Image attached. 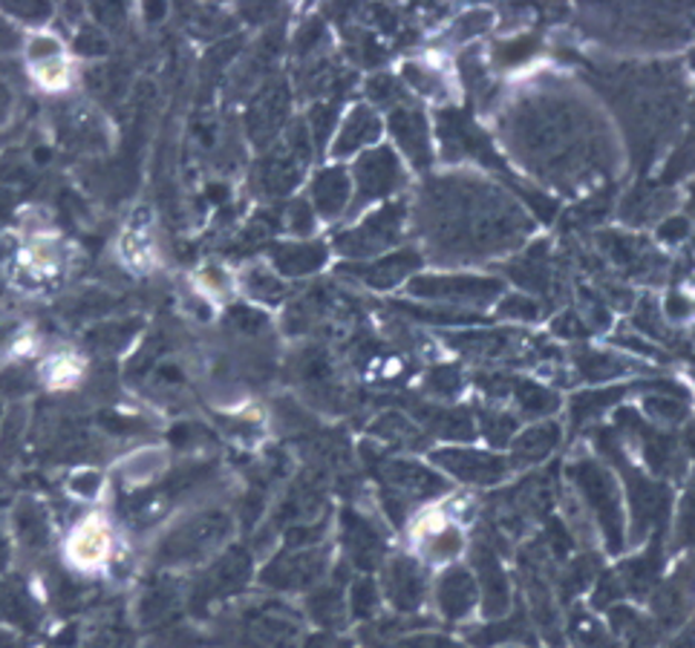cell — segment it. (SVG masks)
Listing matches in <instances>:
<instances>
[{
  "label": "cell",
  "mask_w": 695,
  "mask_h": 648,
  "mask_svg": "<svg viewBox=\"0 0 695 648\" xmlns=\"http://www.w3.org/2000/svg\"><path fill=\"white\" fill-rule=\"evenodd\" d=\"M434 465L445 470L447 476L476 487H494L512 476V461L508 456L490 450H474V447H441L436 450Z\"/></svg>",
  "instance_id": "4fadbf2b"
},
{
  "label": "cell",
  "mask_w": 695,
  "mask_h": 648,
  "mask_svg": "<svg viewBox=\"0 0 695 648\" xmlns=\"http://www.w3.org/2000/svg\"><path fill=\"white\" fill-rule=\"evenodd\" d=\"M67 562L76 571H99L113 557V530L101 516H87L70 530L64 545Z\"/></svg>",
  "instance_id": "9a60e30c"
},
{
  "label": "cell",
  "mask_w": 695,
  "mask_h": 648,
  "mask_svg": "<svg viewBox=\"0 0 695 648\" xmlns=\"http://www.w3.org/2000/svg\"><path fill=\"white\" fill-rule=\"evenodd\" d=\"M419 228L436 262H485L523 246L534 222L503 188L476 177H441L421 193Z\"/></svg>",
  "instance_id": "6da1fadb"
},
{
  "label": "cell",
  "mask_w": 695,
  "mask_h": 648,
  "mask_svg": "<svg viewBox=\"0 0 695 648\" xmlns=\"http://www.w3.org/2000/svg\"><path fill=\"white\" fill-rule=\"evenodd\" d=\"M552 331L554 335H560V338L575 340V338H583V335L589 331V326H586V320L580 318V311L566 309L563 315H557V318H554Z\"/></svg>",
  "instance_id": "6f0895ef"
},
{
  "label": "cell",
  "mask_w": 695,
  "mask_h": 648,
  "mask_svg": "<svg viewBox=\"0 0 695 648\" xmlns=\"http://www.w3.org/2000/svg\"><path fill=\"white\" fill-rule=\"evenodd\" d=\"M228 534H231V519L222 510L199 514L168 536L165 557L168 562H199V559L211 557L214 550L226 542Z\"/></svg>",
  "instance_id": "30bf717a"
},
{
  "label": "cell",
  "mask_w": 695,
  "mask_h": 648,
  "mask_svg": "<svg viewBox=\"0 0 695 648\" xmlns=\"http://www.w3.org/2000/svg\"><path fill=\"white\" fill-rule=\"evenodd\" d=\"M673 205L675 193L664 191V188H635L620 202V219L632 228H644L649 222H658L664 213L673 211Z\"/></svg>",
  "instance_id": "f1b7e54d"
},
{
  "label": "cell",
  "mask_w": 695,
  "mask_h": 648,
  "mask_svg": "<svg viewBox=\"0 0 695 648\" xmlns=\"http://www.w3.org/2000/svg\"><path fill=\"white\" fill-rule=\"evenodd\" d=\"M381 119H378L376 107L355 104L347 116L341 119V128L335 136L332 156L335 159H349V156L361 153V150H373L381 139Z\"/></svg>",
  "instance_id": "44dd1931"
},
{
  "label": "cell",
  "mask_w": 695,
  "mask_h": 648,
  "mask_svg": "<svg viewBox=\"0 0 695 648\" xmlns=\"http://www.w3.org/2000/svg\"><path fill=\"white\" fill-rule=\"evenodd\" d=\"M315 217H318V213L312 211V205L306 202V199H295L284 213V228L289 233H295L298 240H304L306 233L315 231V222H318Z\"/></svg>",
  "instance_id": "816d5d0a"
},
{
  "label": "cell",
  "mask_w": 695,
  "mask_h": 648,
  "mask_svg": "<svg viewBox=\"0 0 695 648\" xmlns=\"http://www.w3.org/2000/svg\"><path fill=\"white\" fill-rule=\"evenodd\" d=\"M597 251L606 260H612V266H617L632 277H655L664 268V260L649 248V242L641 240V237H632V233H597Z\"/></svg>",
  "instance_id": "ac0fdd59"
},
{
  "label": "cell",
  "mask_w": 695,
  "mask_h": 648,
  "mask_svg": "<svg viewBox=\"0 0 695 648\" xmlns=\"http://www.w3.org/2000/svg\"><path fill=\"white\" fill-rule=\"evenodd\" d=\"M421 262L425 260H421L416 248H398L393 255L376 257V260L341 262L335 275L344 277L347 282H355V286H364L369 291H390L405 280H413Z\"/></svg>",
  "instance_id": "8fae6325"
},
{
  "label": "cell",
  "mask_w": 695,
  "mask_h": 648,
  "mask_svg": "<svg viewBox=\"0 0 695 648\" xmlns=\"http://www.w3.org/2000/svg\"><path fill=\"white\" fill-rule=\"evenodd\" d=\"M539 52V36H517V38H508V41H499L494 47V64L499 70H514V67H523L528 64L534 56Z\"/></svg>",
  "instance_id": "60d3db41"
},
{
  "label": "cell",
  "mask_w": 695,
  "mask_h": 648,
  "mask_svg": "<svg viewBox=\"0 0 695 648\" xmlns=\"http://www.w3.org/2000/svg\"><path fill=\"white\" fill-rule=\"evenodd\" d=\"M499 318L517 320V323H537L543 318V303L537 297L525 295V291H514V295H503L499 300Z\"/></svg>",
  "instance_id": "b9f144b4"
},
{
  "label": "cell",
  "mask_w": 695,
  "mask_h": 648,
  "mask_svg": "<svg viewBox=\"0 0 695 648\" xmlns=\"http://www.w3.org/2000/svg\"><path fill=\"white\" fill-rule=\"evenodd\" d=\"M116 255H119L121 266L133 275H148L159 266L157 228H153L150 208H136L130 213L128 226L121 228L119 240H116Z\"/></svg>",
  "instance_id": "5bb4252c"
},
{
  "label": "cell",
  "mask_w": 695,
  "mask_h": 648,
  "mask_svg": "<svg viewBox=\"0 0 695 648\" xmlns=\"http://www.w3.org/2000/svg\"><path fill=\"white\" fill-rule=\"evenodd\" d=\"M38 381L43 383L52 392H67V389H76L85 381V360L72 349H56V352H47V358L41 360L38 367Z\"/></svg>",
  "instance_id": "4dcf8cb0"
},
{
  "label": "cell",
  "mask_w": 695,
  "mask_h": 648,
  "mask_svg": "<svg viewBox=\"0 0 695 648\" xmlns=\"http://www.w3.org/2000/svg\"><path fill=\"white\" fill-rule=\"evenodd\" d=\"M405 202L381 205L378 211L364 217L361 222H355L349 231L338 233L335 248H338V255L347 257V262L376 260V257L390 255V248L398 246L401 233H405Z\"/></svg>",
  "instance_id": "8992f818"
},
{
  "label": "cell",
  "mask_w": 695,
  "mask_h": 648,
  "mask_svg": "<svg viewBox=\"0 0 695 648\" xmlns=\"http://www.w3.org/2000/svg\"><path fill=\"white\" fill-rule=\"evenodd\" d=\"M349 608L355 617H373L378 608V588L373 579H358L349 588Z\"/></svg>",
  "instance_id": "db71d44e"
},
{
  "label": "cell",
  "mask_w": 695,
  "mask_h": 648,
  "mask_svg": "<svg viewBox=\"0 0 695 648\" xmlns=\"http://www.w3.org/2000/svg\"><path fill=\"white\" fill-rule=\"evenodd\" d=\"M101 479L99 470H92V467H85V470H76L70 476V494L79 496V499H96L101 494Z\"/></svg>",
  "instance_id": "9f6ffc18"
},
{
  "label": "cell",
  "mask_w": 695,
  "mask_h": 648,
  "mask_svg": "<svg viewBox=\"0 0 695 648\" xmlns=\"http://www.w3.org/2000/svg\"><path fill=\"white\" fill-rule=\"evenodd\" d=\"M193 291L199 297H206L208 303H217V300H226L231 291H235V277L220 262H206L193 275Z\"/></svg>",
  "instance_id": "ab89813d"
},
{
  "label": "cell",
  "mask_w": 695,
  "mask_h": 648,
  "mask_svg": "<svg viewBox=\"0 0 695 648\" xmlns=\"http://www.w3.org/2000/svg\"><path fill=\"white\" fill-rule=\"evenodd\" d=\"M560 445V423L554 421H537L528 430L517 432L512 441V467H534L539 461H546Z\"/></svg>",
  "instance_id": "83f0119b"
},
{
  "label": "cell",
  "mask_w": 695,
  "mask_h": 648,
  "mask_svg": "<svg viewBox=\"0 0 695 648\" xmlns=\"http://www.w3.org/2000/svg\"><path fill=\"white\" fill-rule=\"evenodd\" d=\"M344 548H347L349 562L369 571L381 562L384 536L367 516L347 510V516H344Z\"/></svg>",
  "instance_id": "4316f807"
},
{
  "label": "cell",
  "mask_w": 695,
  "mask_h": 648,
  "mask_svg": "<svg viewBox=\"0 0 695 648\" xmlns=\"http://www.w3.org/2000/svg\"><path fill=\"white\" fill-rule=\"evenodd\" d=\"M626 395H629V387H604L575 395V401H572V421H575V427L597 421L606 409L615 407V403L620 401V398H626Z\"/></svg>",
  "instance_id": "8d00e7d4"
},
{
  "label": "cell",
  "mask_w": 695,
  "mask_h": 648,
  "mask_svg": "<svg viewBox=\"0 0 695 648\" xmlns=\"http://www.w3.org/2000/svg\"><path fill=\"white\" fill-rule=\"evenodd\" d=\"M367 96L373 101H376V104L387 107V110H393V107L410 101V99H407L405 84H401V81H396V78H393V76H373V78H369V81H367Z\"/></svg>",
  "instance_id": "c3c4849f"
},
{
  "label": "cell",
  "mask_w": 695,
  "mask_h": 648,
  "mask_svg": "<svg viewBox=\"0 0 695 648\" xmlns=\"http://www.w3.org/2000/svg\"><path fill=\"white\" fill-rule=\"evenodd\" d=\"M687 447H689V452L695 456V427H689L687 430Z\"/></svg>",
  "instance_id": "be15d7a7"
},
{
  "label": "cell",
  "mask_w": 695,
  "mask_h": 648,
  "mask_svg": "<svg viewBox=\"0 0 695 648\" xmlns=\"http://www.w3.org/2000/svg\"><path fill=\"white\" fill-rule=\"evenodd\" d=\"M689 606H693V574L689 568H682L655 597V614L664 626H675L687 617Z\"/></svg>",
  "instance_id": "1f68e13d"
},
{
  "label": "cell",
  "mask_w": 695,
  "mask_h": 648,
  "mask_svg": "<svg viewBox=\"0 0 695 648\" xmlns=\"http://www.w3.org/2000/svg\"><path fill=\"white\" fill-rule=\"evenodd\" d=\"M664 315L673 320H684L693 315V303H689L687 297H682L678 291H673V295L667 297V306H664Z\"/></svg>",
  "instance_id": "91938a15"
},
{
  "label": "cell",
  "mask_w": 695,
  "mask_h": 648,
  "mask_svg": "<svg viewBox=\"0 0 695 648\" xmlns=\"http://www.w3.org/2000/svg\"><path fill=\"white\" fill-rule=\"evenodd\" d=\"M384 594L398 611H416L427 594V577L419 562L410 557L390 559L384 568Z\"/></svg>",
  "instance_id": "ffe728a7"
},
{
  "label": "cell",
  "mask_w": 695,
  "mask_h": 648,
  "mask_svg": "<svg viewBox=\"0 0 695 648\" xmlns=\"http://www.w3.org/2000/svg\"><path fill=\"white\" fill-rule=\"evenodd\" d=\"M309 197H312V211L324 219H335L349 211L353 205V177L349 170L335 165V168H320L309 185Z\"/></svg>",
  "instance_id": "603a6c76"
},
{
  "label": "cell",
  "mask_w": 695,
  "mask_h": 648,
  "mask_svg": "<svg viewBox=\"0 0 695 648\" xmlns=\"http://www.w3.org/2000/svg\"><path fill=\"white\" fill-rule=\"evenodd\" d=\"M23 67H38L47 64V61H56V58L70 56V47H67L64 36H58L56 29H32V32H23Z\"/></svg>",
  "instance_id": "d590c367"
},
{
  "label": "cell",
  "mask_w": 695,
  "mask_h": 648,
  "mask_svg": "<svg viewBox=\"0 0 695 648\" xmlns=\"http://www.w3.org/2000/svg\"><path fill=\"white\" fill-rule=\"evenodd\" d=\"M508 395H512L514 407H517V416L532 418V421H546L560 407L557 392L543 387V383L532 381V378H512Z\"/></svg>",
  "instance_id": "f546056e"
},
{
  "label": "cell",
  "mask_w": 695,
  "mask_h": 648,
  "mask_svg": "<svg viewBox=\"0 0 695 648\" xmlns=\"http://www.w3.org/2000/svg\"><path fill=\"white\" fill-rule=\"evenodd\" d=\"M349 177H353V205H349V213L361 211V208H367L373 202H381V199L393 197V193H398L407 185L401 159L390 148H373L358 156Z\"/></svg>",
  "instance_id": "ba28073f"
},
{
  "label": "cell",
  "mask_w": 695,
  "mask_h": 648,
  "mask_svg": "<svg viewBox=\"0 0 695 648\" xmlns=\"http://www.w3.org/2000/svg\"><path fill=\"white\" fill-rule=\"evenodd\" d=\"M490 21H494V14L485 12V9H470V12H465L459 18V21L454 23V29H450V38L454 41H470V38L476 36H483L485 29L490 27Z\"/></svg>",
  "instance_id": "f5cc1de1"
},
{
  "label": "cell",
  "mask_w": 695,
  "mask_h": 648,
  "mask_svg": "<svg viewBox=\"0 0 695 648\" xmlns=\"http://www.w3.org/2000/svg\"><path fill=\"white\" fill-rule=\"evenodd\" d=\"M376 476L384 487L387 510H390V516H396V521L405 519L413 501L434 499V496H441L447 490V481L441 479L439 472L413 461V458H378Z\"/></svg>",
  "instance_id": "5b68a950"
},
{
  "label": "cell",
  "mask_w": 695,
  "mask_h": 648,
  "mask_svg": "<svg viewBox=\"0 0 695 648\" xmlns=\"http://www.w3.org/2000/svg\"><path fill=\"white\" fill-rule=\"evenodd\" d=\"M661 242H669V246H678L682 240L689 237V217H675L669 213V219H664L658 226Z\"/></svg>",
  "instance_id": "680465c9"
},
{
  "label": "cell",
  "mask_w": 695,
  "mask_h": 648,
  "mask_svg": "<svg viewBox=\"0 0 695 648\" xmlns=\"http://www.w3.org/2000/svg\"><path fill=\"white\" fill-rule=\"evenodd\" d=\"M503 133L528 170L548 182H580V177L604 168L609 153L589 107L572 96L546 92L519 101L512 116H505Z\"/></svg>",
  "instance_id": "7a4b0ae2"
},
{
  "label": "cell",
  "mask_w": 695,
  "mask_h": 648,
  "mask_svg": "<svg viewBox=\"0 0 695 648\" xmlns=\"http://www.w3.org/2000/svg\"><path fill=\"white\" fill-rule=\"evenodd\" d=\"M483 436L488 438L490 445H512L514 436H517L519 430V421L517 416H512V412H503V409H485L483 412Z\"/></svg>",
  "instance_id": "ee69618b"
},
{
  "label": "cell",
  "mask_w": 695,
  "mask_h": 648,
  "mask_svg": "<svg viewBox=\"0 0 695 648\" xmlns=\"http://www.w3.org/2000/svg\"><path fill=\"white\" fill-rule=\"evenodd\" d=\"M575 369H577V378L583 381H615L620 378L624 372H632L635 363L615 352H595V349H580L575 355Z\"/></svg>",
  "instance_id": "836d02e7"
},
{
  "label": "cell",
  "mask_w": 695,
  "mask_h": 648,
  "mask_svg": "<svg viewBox=\"0 0 695 648\" xmlns=\"http://www.w3.org/2000/svg\"><path fill=\"white\" fill-rule=\"evenodd\" d=\"M165 456L162 447H142V450L130 452L125 461H121V476L130 481V485H148L165 470Z\"/></svg>",
  "instance_id": "74e56055"
},
{
  "label": "cell",
  "mask_w": 695,
  "mask_h": 648,
  "mask_svg": "<svg viewBox=\"0 0 695 648\" xmlns=\"http://www.w3.org/2000/svg\"><path fill=\"white\" fill-rule=\"evenodd\" d=\"M427 557L436 559V562H447V559H456L461 550V534L456 528H439L427 536Z\"/></svg>",
  "instance_id": "f907efd6"
},
{
  "label": "cell",
  "mask_w": 695,
  "mask_h": 648,
  "mask_svg": "<svg viewBox=\"0 0 695 648\" xmlns=\"http://www.w3.org/2000/svg\"><path fill=\"white\" fill-rule=\"evenodd\" d=\"M447 346L454 352L474 360H512V358H532L534 340L523 335L519 329H461L447 331Z\"/></svg>",
  "instance_id": "7c38bea8"
},
{
  "label": "cell",
  "mask_w": 695,
  "mask_h": 648,
  "mask_svg": "<svg viewBox=\"0 0 695 648\" xmlns=\"http://www.w3.org/2000/svg\"><path fill=\"white\" fill-rule=\"evenodd\" d=\"M410 648H465L461 642L450 640V637H439V635H419L407 640Z\"/></svg>",
  "instance_id": "94428289"
},
{
  "label": "cell",
  "mask_w": 695,
  "mask_h": 648,
  "mask_svg": "<svg viewBox=\"0 0 695 648\" xmlns=\"http://www.w3.org/2000/svg\"><path fill=\"white\" fill-rule=\"evenodd\" d=\"M476 571H479V591H483V608L485 614L494 620H503L512 606V585H508V574H505L503 562L488 545L476 548Z\"/></svg>",
  "instance_id": "cb8c5ba5"
},
{
  "label": "cell",
  "mask_w": 695,
  "mask_h": 648,
  "mask_svg": "<svg viewBox=\"0 0 695 648\" xmlns=\"http://www.w3.org/2000/svg\"><path fill=\"white\" fill-rule=\"evenodd\" d=\"M401 78H405V84L410 87V90H416V96H421V99L447 101V96H450L445 76H441L439 70H434V67L407 61V64L401 67Z\"/></svg>",
  "instance_id": "f35d334b"
},
{
  "label": "cell",
  "mask_w": 695,
  "mask_h": 648,
  "mask_svg": "<svg viewBox=\"0 0 695 648\" xmlns=\"http://www.w3.org/2000/svg\"><path fill=\"white\" fill-rule=\"evenodd\" d=\"M439 141L441 153H445L447 162H461V159H470V162L483 165V168H497L505 170L503 159L494 150V144L488 141V136L476 128L470 121L468 113L461 110H441L439 113Z\"/></svg>",
  "instance_id": "9c48e42d"
},
{
  "label": "cell",
  "mask_w": 695,
  "mask_h": 648,
  "mask_svg": "<svg viewBox=\"0 0 695 648\" xmlns=\"http://www.w3.org/2000/svg\"><path fill=\"white\" fill-rule=\"evenodd\" d=\"M286 119H289V90L284 84L266 87L249 110L251 141H257L260 148L271 144Z\"/></svg>",
  "instance_id": "484cf974"
},
{
  "label": "cell",
  "mask_w": 695,
  "mask_h": 648,
  "mask_svg": "<svg viewBox=\"0 0 695 648\" xmlns=\"http://www.w3.org/2000/svg\"><path fill=\"white\" fill-rule=\"evenodd\" d=\"M369 432L381 441L393 447H421L427 441V432L421 430L419 423L413 421L405 412H381V416L373 421Z\"/></svg>",
  "instance_id": "e575fe53"
},
{
  "label": "cell",
  "mask_w": 695,
  "mask_h": 648,
  "mask_svg": "<svg viewBox=\"0 0 695 648\" xmlns=\"http://www.w3.org/2000/svg\"><path fill=\"white\" fill-rule=\"evenodd\" d=\"M312 614L320 622H338L347 614V597H344L341 588H320L312 599Z\"/></svg>",
  "instance_id": "681fc988"
},
{
  "label": "cell",
  "mask_w": 695,
  "mask_h": 648,
  "mask_svg": "<svg viewBox=\"0 0 695 648\" xmlns=\"http://www.w3.org/2000/svg\"><path fill=\"white\" fill-rule=\"evenodd\" d=\"M568 479L575 485L583 505L589 508L592 519L597 521L606 548L612 554L624 550V490L615 476L595 458H577L575 465L568 467Z\"/></svg>",
  "instance_id": "3957f363"
},
{
  "label": "cell",
  "mask_w": 695,
  "mask_h": 648,
  "mask_svg": "<svg viewBox=\"0 0 695 648\" xmlns=\"http://www.w3.org/2000/svg\"><path fill=\"white\" fill-rule=\"evenodd\" d=\"M508 277H512L517 286H523L525 295H539V297H554L557 291V271H554V257L548 255V242H534L523 257L508 262Z\"/></svg>",
  "instance_id": "7402d4cb"
},
{
  "label": "cell",
  "mask_w": 695,
  "mask_h": 648,
  "mask_svg": "<svg viewBox=\"0 0 695 648\" xmlns=\"http://www.w3.org/2000/svg\"><path fill=\"white\" fill-rule=\"evenodd\" d=\"M407 295L447 306V309L474 311L499 303L505 295V282L499 277L476 275H416L407 282Z\"/></svg>",
  "instance_id": "277c9868"
},
{
  "label": "cell",
  "mask_w": 695,
  "mask_h": 648,
  "mask_svg": "<svg viewBox=\"0 0 695 648\" xmlns=\"http://www.w3.org/2000/svg\"><path fill=\"white\" fill-rule=\"evenodd\" d=\"M240 289L257 306H280L286 300V295H289V286H286L284 277L277 275L271 266H262V262H255V266L242 271Z\"/></svg>",
  "instance_id": "d6a6232c"
},
{
  "label": "cell",
  "mask_w": 695,
  "mask_h": 648,
  "mask_svg": "<svg viewBox=\"0 0 695 648\" xmlns=\"http://www.w3.org/2000/svg\"><path fill=\"white\" fill-rule=\"evenodd\" d=\"M269 266L284 280H298V277L318 275L320 268L327 266L329 248L320 240H286L275 242L269 251Z\"/></svg>",
  "instance_id": "d6986e66"
},
{
  "label": "cell",
  "mask_w": 695,
  "mask_h": 648,
  "mask_svg": "<svg viewBox=\"0 0 695 648\" xmlns=\"http://www.w3.org/2000/svg\"><path fill=\"white\" fill-rule=\"evenodd\" d=\"M324 574H327V550L300 548L275 559L262 571V582L277 591H300V588L320 582Z\"/></svg>",
  "instance_id": "e0dca14e"
},
{
  "label": "cell",
  "mask_w": 695,
  "mask_h": 648,
  "mask_svg": "<svg viewBox=\"0 0 695 648\" xmlns=\"http://www.w3.org/2000/svg\"><path fill=\"white\" fill-rule=\"evenodd\" d=\"M7 113H9V92L7 87H3V81H0V121L7 119Z\"/></svg>",
  "instance_id": "6125c7cd"
},
{
  "label": "cell",
  "mask_w": 695,
  "mask_h": 648,
  "mask_svg": "<svg viewBox=\"0 0 695 648\" xmlns=\"http://www.w3.org/2000/svg\"><path fill=\"white\" fill-rule=\"evenodd\" d=\"M228 326L237 331V335H242V338H260L262 331L269 329V318L262 315L260 309H255V306H231L228 309Z\"/></svg>",
  "instance_id": "7dc6e473"
},
{
  "label": "cell",
  "mask_w": 695,
  "mask_h": 648,
  "mask_svg": "<svg viewBox=\"0 0 695 648\" xmlns=\"http://www.w3.org/2000/svg\"><path fill=\"white\" fill-rule=\"evenodd\" d=\"M335 121H338V99H324L309 110V119H306V130H309V139H312V148H324L332 133Z\"/></svg>",
  "instance_id": "7bdbcfd3"
},
{
  "label": "cell",
  "mask_w": 695,
  "mask_h": 648,
  "mask_svg": "<svg viewBox=\"0 0 695 648\" xmlns=\"http://www.w3.org/2000/svg\"><path fill=\"white\" fill-rule=\"evenodd\" d=\"M390 133L398 150L410 159L416 170H427L434 165V141H430V124L421 107L405 101L390 110Z\"/></svg>",
  "instance_id": "2e32d148"
},
{
  "label": "cell",
  "mask_w": 695,
  "mask_h": 648,
  "mask_svg": "<svg viewBox=\"0 0 695 648\" xmlns=\"http://www.w3.org/2000/svg\"><path fill=\"white\" fill-rule=\"evenodd\" d=\"M465 387V375L454 367H436L425 375V392L439 401H454Z\"/></svg>",
  "instance_id": "f6af8a7d"
},
{
  "label": "cell",
  "mask_w": 695,
  "mask_h": 648,
  "mask_svg": "<svg viewBox=\"0 0 695 648\" xmlns=\"http://www.w3.org/2000/svg\"><path fill=\"white\" fill-rule=\"evenodd\" d=\"M675 539L684 548H693L695 545V481L689 485L687 496L682 501V510H678V521H675Z\"/></svg>",
  "instance_id": "11a10c76"
},
{
  "label": "cell",
  "mask_w": 695,
  "mask_h": 648,
  "mask_svg": "<svg viewBox=\"0 0 695 648\" xmlns=\"http://www.w3.org/2000/svg\"><path fill=\"white\" fill-rule=\"evenodd\" d=\"M0 12L7 14V18H12L18 27H27V32H32V29H43L47 27V21H50V14H52V7L50 3H32V0H23V3H0Z\"/></svg>",
  "instance_id": "bcb514c9"
},
{
  "label": "cell",
  "mask_w": 695,
  "mask_h": 648,
  "mask_svg": "<svg viewBox=\"0 0 695 648\" xmlns=\"http://www.w3.org/2000/svg\"><path fill=\"white\" fill-rule=\"evenodd\" d=\"M312 159V139L306 130V121L291 124L284 141H275V150L262 156L255 170V185L262 197H284L300 185L306 165Z\"/></svg>",
  "instance_id": "52a82bcc"
},
{
  "label": "cell",
  "mask_w": 695,
  "mask_h": 648,
  "mask_svg": "<svg viewBox=\"0 0 695 648\" xmlns=\"http://www.w3.org/2000/svg\"><path fill=\"white\" fill-rule=\"evenodd\" d=\"M476 599H479V585L468 568H459V565L447 568L436 582V606L445 620H465L476 608Z\"/></svg>",
  "instance_id": "d4e9b609"
}]
</instances>
